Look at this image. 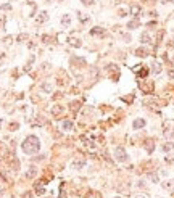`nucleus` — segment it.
<instances>
[{
	"mask_svg": "<svg viewBox=\"0 0 174 198\" xmlns=\"http://www.w3.org/2000/svg\"><path fill=\"white\" fill-rule=\"evenodd\" d=\"M173 148H174V143H173V142H168V143H165V145L161 147V151H165V153H166V151H171Z\"/></svg>",
	"mask_w": 174,
	"mask_h": 198,
	"instance_id": "nucleus-11",
	"label": "nucleus"
},
{
	"mask_svg": "<svg viewBox=\"0 0 174 198\" xmlns=\"http://www.w3.org/2000/svg\"><path fill=\"white\" fill-rule=\"evenodd\" d=\"M114 158H116V161H119V163H127L129 161V156H127V153L124 151L123 147H118V148L114 150Z\"/></svg>",
	"mask_w": 174,
	"mask_h": 198,
	"instance_id": "nucleus-2",
	"label": "nucleus"
},
{
	"mask_svg": "<svg viewBox=\"0 0 174 198\" xmlns=\"http://www.w3.org/2000/svg\"><path fill=\"white\" fill-rule=\"evenodd\" d=\"M79 106H81V105H79L77 101H74V103H71V109H74V111H76V109L79 108Z\"/></svg>",
	"mask_w": 174,
	"mask_h": 198,
	"instance_id": "nucleus-23",
	"label": "nucleus"
},
{
	"mask_svg": "<svg viewBox=\"0 0 174 198\" xmlns=\"http://www.w3.org/2000/svg\"><path fill=\"white\" fill-rule=\"evenodd\" d=\"M127 13H129V11H127V10H126V8H121V10H119V11H118V16L124 18V16H127Z\"/></svg>",
	"mask_w": 174,
	"mask_h": 198,
	"instance_id": "nucleus-14",
	"label": "nucleus"
},
{
	"mask_svg": "<svg viewBox=\"0 0 174 198\" xmlns=\"http://www.w3.org/2000/svg\"><path fill=\"white\" fill-rule=\"evenodd\" d=\"M144 126H145V119H142V118H139V119H135V121L132 122L134 129H142Z\"/></svg>",
	"mask_w": 174,
	"mask_h": 198,
	"instance_id": "nucleus-4",
	"label": "nucleus"
},
{
	"mask_svg": "<svg viewBox=\"0 0 174 198\" xmlns=\"http://www.w3.org/2000/svg\"><path fill=\"white\" fill-rule=\"evenodd\" d=\"M77 15H79V20H81L82 23H87V21H89V18H87V16H84L82 13H77Z\"/></svg>",
	"mask_w": 174,
	"mask_h": 198,
	"instance_id": "nucleus-18",
	"label": "nucleus"
},
{
	"mask_svg": "<svg viewBox=\"0 0 174 198\" xmlns=\"http://www.w3.org/2000/svg\"><path fill=\"white\" fill-rule=\"evenodd\" d=\"M140 41H142V44H150L152 42V39H150V34L148 32H144L140 36Z\"/></svg>",
	"mask_w": 174,
	"mask_h": 198,
	"instance_id": "nucleus-10",
	"label": "nucleus"
},
{
	"mask_svg": "<svg viewBox=\"0 0 174 198\" xmlns=\"http://www.w3.org/2000/svg\"><path fill=\"white\" fill-rule=\"evenodd\" d=\"M71 45H74V47H81V42H77V39H71Z\"/></svg>",
	"mask_w": 174,
	"mask_h": 198,
	"instance_id": "nucleus-20",
	"label": "nucleus"
},
{
	"mask_svg": "<svg viewBox=\"0 0 174 198\" xmlns=\"http://www.w3.org/2000/svg\"><path fill=\"white\" fill-rule=\"evenodd\" d=\"M171 2H173V0H165V3H171Z\"/></svg>",
	"mask_w": 174,
	"mask_h": 198,
	"instance_id": "nucleus-29",
	"label": "nucleus"
},
{
	"mask_svg": "<svg viewBox=\"0 0 174 198\" xmlns=\"http://www.w3.org/2000/svg\"><path fill=\"white\" fill-rule=\"evenodd\" d=\"M60 2H63V0H60Z\"/></svg>",
	"mask_w": 174,
	"mask_h": 198,
	"instance_id": "nucleus-33",
	"label": "nucleus"
},
{
	"mask_svg": "<svg viewBox=\"0 0 174 198\" xmlns=\"http://www.w3.org/2000/svg\"><path fill=\"white\" fill-rule=\"evenodd\" d=\"M61 111H63L61 106H55V108H53V114H58V113H61Z\"/></svg>",
	"mask_w": 174,
	"mask_h": 198,
	"instance_id": "nucleus-19",
	"label": "nucleus"
},
{
	"mask_svg": "<svg viewBox=\"0 0 174 198\" xmlns=\"http://www.w3.org/2000/svg\"><path fill=\"white\" fill-rule=\"evenodd\" d=\"M171 137H173V139H174V129H173V134H171Z\"/></svg>",
	"mask_w": 174,
	"mask_h": 198,
	"instance_id": "nucleus-30",
	"label": "nucleus"
},
{
	"mask_svg": "<svg viewBox=\"0 0 174 198\" xmlns=\"http://www.w3.org/2000/svg\"><path fill=\"white\" fill-rule=\"evenodd\" d=\"M82 166H85V159H76V161H73L74 169H81Z\"/></svg>",
	"mask_w": 174,
	"mask_h": 198,
	"instance_id": "nucleus-6",
	"label": "nucleus"
},
{
	"mask_svg": "<svg viewBox=\"0 0 174 198\" xmlns=\"http://www.w3.org/2000/svg\"><path fill=\"white\" fill-rule=\"evenodd\" d=\"M114 198H121V197H114Z\"/></svg>",
	"mask_w": 174,
	"mask_h": 198,
	"instance_id": "nucleus-32",
	"label": "nucleus"
},
{
	"mask_svg": "<svg viewBox=\"0 0 174 198\" xmlns=\"http://www.w3.org/2000/svg\"><path fill=\"white\" fill-rule=\"evenodd\" d=\"M147 3H153V2H156V0H145Z\"/></svg>",
	"mask_w": 174,
	"mask_h": 198,
	"instance_id": "nucleus-27",
	"label": "nucleus"
},
{
	"mask_svg": "<svg viewBox=\"0 0 174 198\" xmlns=\"http://www.w3.org/2000/svg\"><path fill=\"white\" fill-rule=\"evenodd\" d=\"M42 89L47 90V92H50V90H52V85H50V84H44V85H42Z\"/></svg>",
	"mask_w": 174,
	"mask_h": 198,
	"instance_id": "nucleus-22",
	"label": "nucleus"
},
{
	"mask_svg": "<svg viewBox=\"0 0 174 198\" xmlns=\"http://www.w3.org/2000/svg\"><path fill=\"white\" fill-rule=\"evenodd\" d=\"M139 24H140V21L135 18V20H132V21L127 23V28H129V29H135V28H139Z\"/></svg>",
	"mask_w": 174,
	"mask_h": 198,
	"instance_id": "nucleus-9",
	"label": "nucleus"
},
{
	"mask_svg": "<svg viewBox=\"0 0 174 198\" xmlns=\"http://www.w3.org/2000/svg\"><path fill=\"white\" fill-rule=\"evenodd\" d=\"M160 71H161V68H160V65H158V63H153V73H155V74H158V73H160Z\"/></svg>",
	"mask_w": 174,
	"mask_h": 198,
	"instance_id": "nucleus-17",
	"label": "nucleus"
},
{
	"mask_svg": "<svg viewBox=\"0 0 174 198\" xmlns=\"http://www.w3.org/2000/svg\"><path fill=\"white\" fill-rule=\"evenodd\" d=\"M90 34H92V36H98V37H105V29H103V28H93L92 29V31H90Z\"/></svg>",
	"mask_w": 174,
	"mask_h": 198,
	"instance_id": "nucleus-3",
	"label": "nucleus"
},
{
	"mask_svg": "<svg viewBox=\"0 0 174 198\" xmlns=\"http://www.w3.org/2000/svg\"><path fill=\"white\" fill-rule=\"evenodd\" d=\"M174 161V155H169V156H166V163H173Z\"/></svg>",
	"mask_w": 174,
	"mask_h": 198,
	"instance_id": "nucleus-25",
	"label": "nucleus"
},
{
	"mask_svg": "<svg viewBox=\"0 0 174 198\" xmlns=\"http://www.w3.org/2000/svg\"><path fill=\"white\" fill-rule=\"evenodd\" d=\"M12 8V5L10 3H5V5H0V10H10Z\"/></svg>",
	"mask_w": 174,
	"mask_h": 198,
	"instance_id": "nucleus-21",
	"label": "nucleus"
},
{
	"mask_svg": "<svg viewBox=\"0 0 174 198\" xmlns=\"http://www.w3.org/2000/svg\"><path fill=\"white\" fill-rule=\"evenodd\" d=\"M81 2L84 5H89V7H90V5H93V0H81Z\"/></svg>",
	"mask_w": 174,
	"mask_h": 198,
	"instance_id": "nucleus-24",
	"label": "nucleus"
},
{
	"mask_svg": "<svg viewBox=\"0 0 174 198\" xmlns=\"http://www.w3.org/2000/svg\"><path fill=\"white\" fill-rule=\"evenodd\" d=\"M135 198H145V197H144V195H137Z\"/></svg>",
	"mask_w": 174,
	"mask_h": 198,
	"instance_id": "nucleus-28",
	"label": "nucleus"
},
{
	"mask_svg": "<svg viewBox=\"0 0 174 198\" xmlns=\"http://www.w3.org/2000/svg\"><path fill=\"white\" fill-rule=\"evenodd\" d=\"M61 24L65 26V28H68V26L71 24V16H69V15H63V18H61Z\"/></svg>",
	"mask_w": 174,
	"mask_h": 198,
	"instance_id": "nucleus-7",
	"label": "nucleus"
},
{
	"mask_svg": "<svg viewBox=\"0 0 174 198\" xmlns=\"http://www.w3.org/2000/svg\"><path fill=\"white\" fill-rule=\"evenodd\" d=\"M2 124H3V121H2V119H0V126H2Z\"/></svg>",
	"mask_w": 174,
	"mask_h": 198,
	"instance_id": "nucleus-31",
	"label": "nucleus"
},
{
	"mask_svg": "<svg viewBox=\"0 0 174 198\" xmlns=\"http://www.w3.org/2000/svg\"><path fill=\"white\" fill-rule=\"evenodd\" d=\"M63 129H65V130H71V129H73V121H63Z\"/></svg>",
	"mask_w": 174,
	"mask_h": 198,
	"instance_id": "nucleus-13",
	"label": "nucleus"
},
{
	"mask_svg": "<svg viewBox=\"0 0 174 198\" xmlns=\"http://www.w3.org/2000/svg\"><path fill=\"white\" fill-rule=\"evenodd\" d=\"M135 55H137V57H140V58H145L147 55H148V50L144 49V47H142V49H137V50H135Z\"/></svg>",
	"mask_w": 174,
	"mask_h": 198,
	"instance_id": "nucleus-5",
	"label": "nucleus"
},
{
	"mask_svg": "<svg viewBox=\"0 0 174 198\" xmlns=\"http://www.w3.org/2000/svg\"><path fill=\"white\" fill-rule=\"evenodd\" d=\"M49 20V15H47V11H42L39 13V16H37V23H44V21Z\"/></svg>",
	"mask_w": 174,
	"mask_h": 198,
	"instance_id": "nucleus-8",
	"label": "nucleus"
},
{
	"mask_svg": "<svg viewBox=\"0 0 174 198\" xmlns=\"http://www.w3.org/2000/svg\"><path fill=\"white\" fill-rule=\"evenodd\" d=\"M169 77H174V71H173V69L169 71Z\"/></svg>",
	"mask_w": 174,
	"mask_h": 198,
	"instance_id": "nucleus-26",
	"label": "nucleus"
},
{
	"mask_svg": "<svg viewBox=\"0 0 174 198\" xmlns=\"http://www.w3.org/2000/svg\"><path fill=\"white\" fill-rule=\"evenodd\" d=\"M21 148H23V151H24L26 155H34L41 148V142H39V139H37L36 135H29V137H26L24 142L21 143Z\"/></svg>",
	"mask_w": 174,
	"mask_h": 198,
	"instance_id": "nucleus-1",
	"label": "nucleus"
},
{
	"mask_svg": "<svg viewBox=\"0 0 174 198\" xmlns=\"http://www.w3.org/2000/svg\"><path fill=\"white\" fill-rule=\"evenodd\" d=\"M5 21H7V18H5V15H0V29H3V26H5Z\"/></svg>",
	"mask_w": 174,
	"mask_h": 198,
	"instance_id": "nucleus-15",
	"label": "nucleus"
},
{
	"mask_svg": "<svg viewBox=\"0 0 174 198\" xmlns=\"http://www.w3.org/2000/svg\"><path fill=\"white\" fill-rule=\"evenodd\" d=\"M131 11H132V15L135 18L139 16V13H140V7H137V5H132V7H131Z\"/></svg>",
	"mask_w": 174,
	"mask_h": 198,
	"instance_id": "nucleus-12",
	"label": "nucleus"
},
{
	"mask_svg": "<svg viewBox=\"0 0 174 198\" xmlns=\"http://www.w3.org/2000/svg\"><path fill=\"white\" fill-rule=\"evenodd\" d=\"M148 179H150L152 182H155V184L158 182V176H156V174H148Z\"/></svg>",
	"mask_w": 174,
	"mask_h": 198,
	"instance_id": "nucleus-16",
	"label": "nucleus"
}]
</instances>
